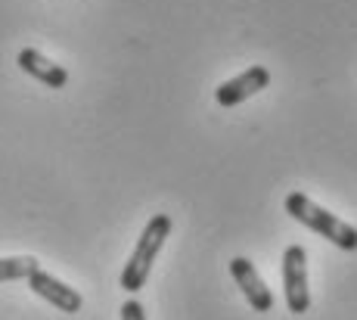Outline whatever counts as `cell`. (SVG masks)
<instances>
[{
	"label": "cell",
	"instance_id": "cell-1",
	"mask_svg": "<svg viewBox=\"0 0 357 320\" xmlns=\"http://www.w3.org/2000/svg\"><path fill=\"white\" fill-rule=\"evenodd\" d=\"M286 212H289V218H295L298 224H305L307 230H314V234H320L324 240H329L333 246H339L345 252H357V227L345 224L333 212H326V208L317 206L311 196L289 193L286 196Z\"/></svg>",
	"mask_w": 357,
	"mask_h": 320
},
{
	"label": "cell",
	"instance_id": "cell-3",
	"mask_svg": "<svg viewBox=\"0 0 357 320\" xmlns=\"http://www.w3.org/2000/svg\"><path fill=\"white\" fill-rule=\"evenodd\" d=\"M283 292H286V305H289L292 314H305L311 308L305 246H286L283 252Z\"/></svg>",
	"mask_w": 357,
	"mask_h": 320
},
{
	"label": "cell",
	"instance_id": "cell-8",
	"mask_svg": "<svg viewBox=\"0 0 357 320\" xmlns=\"http://www.w3.org/2000/svg\"><path fill=\"white\" fill-rule=\"evenodd\" d=\"M38 268H40V261H38V258H31V255L0 258V283H6V280H29Z\"/></svg>",
	"mask_w": 357,
	"mask_h": 320
},
{
	"label": "cell",
	"instance_id": "cell-9",
	"mask_svg": "<svg viewBox=\"0 0 357 320\" xmlns=\"http://www.w3.org/2000/svg\"><path fill=\"white\" fill-rule=\"evenodd\" d=\"M121 320H146V311H143V305L137 298H128L121 305Z\"/></svg>",
	"mask_w": 357,
	"mask_h": 320
},
{
	"label": "cell",
	"instance_id": "cell-6",
	"mask_svg": "<svg viewBox=\"0 0 357 320\" xmlns=\"http://www.w3.org/2000/svg\"><path fill=\"white\" fill-rule=\"evenodd\" d=\"M230 274H233V280H236L239 289H243L245 302L252 305V311H261V314H267V311L273 308L271 289H267V283L261 280L258 268L249 261V258H233V261H230Z\"/></svg>",
	"mask_w": 357,
	"mask_h": 320
},
{
	"label": "cell",
	"instance_id": "cell-4",
	"mask_svg": "<svg viewBox=\"0 0 357 320\" xmlns=\"http://www.w3.org/2000/svg\"><path fill=\"white\" fill-rule=\"evenodd\" d=\"M267 84H271V72H267L264 66H252V69H245L243 75H236V78L224 81V84L215 91V100H218V106L230 109V106H239L249 97L261 93Z\"/></svg>",
	"mask_w": 357,
	"mask_h": 320
},
{
	"label": "cell",
	"instance_id": "cell-7",
	"mask_svg": "<svg viewBox=\"0 0 357 320\" xmlns=\"http://www.w3.org/2000/svg\"><path fill=\"white\" fill-rule=\"evenodd\" d=\"M19 69H22L25 75H31V78H38L40 84L47 87H66L68 84V72L63 69L59 63H53V59H47L40 50H34V47H25L22 53H19Z\"/></svg>",
	"mask_w": 357,
	"mask_h": 320
},
{
	"label": "cell",
	"instance_id": "cell-2",
	"mask_svg": "<svg viewBox=\"0 0 357 320\" xmlns=\"http://www.w3.org/2000/svg\"><path fill=\"white\" fill-rule=\"evenodd\" d=\"M168 234H171V218L165 212L153 215L146 221V227H143L140 240H137L134 252H130L125 271H121L119 283H121V289L125 292H140L143 286H146V277H149V271H153V261L159 258V252L165 246V240H168Z\"/></svg>",
	"mask_w": 357,
	"mask_h": 320
},
{
	"label": "cell",
	"instance_id": "cell-5",
	"mask_svg": "<svg viewBox=\"0 0 357 320\" xmlns=\"http://www.w3.org/2000/svg\"><path fill=\"white\" fill-rule=\"evenodd\" d=\"M29 286L34 296H40L44 302H50L56 311H66V314H78L81 305H84V298H81L78 289H72V286H66L63 280H56L53 274H47V271H34L29 277Z\"/></svg>",
	"mask_w": 357,
	"mask_h": 320
}]
</instances>
